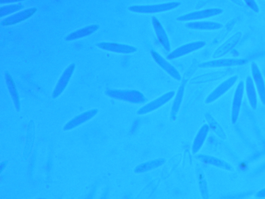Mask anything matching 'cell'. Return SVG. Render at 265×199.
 Returning a JSON list of instances; mask_svg holds the SVG:
<instances>
[{"mask_svg":"<svg viewBox=\"0 0 265 199\" xmlns=\"http://www.w3.org/2000/svg\"><path fill=\"white\" fill-rule=\"evenodd\" d=\"M154 27L155 28L156 34L158 37V39L160 42L162 44L163 46H165L167 51H170V45L168 37L165 32V30L163 29L161 23L159 20L155 17L153 19Z\"/></svg>","mask_w":265,"mask_h":199,"instance_id":"10","label":"cell"},{"mask_svg":"<svg viewBox=\"0 0 265 199\" xmlns=\"http://www.w3.org/2000/svg\"><path fill=\"white\" fill-rule=\"evenodd\" d=\"M247 62L245 59H219L206 62L201 66L206 68L231 67L243 65Z\"/></svg>","mask_w":265,"mask_h":199,"instance_id":"7","label":"cell"},{"mask_svg":"<svg viewBox=\"0 0 265 199\" xmlns=\"http://www.w3.org/2000/svg\"><path fill=\"white\" fill-rule=\"evenodd\" d=\"M252 79L259 97L263 104H265V82L258 65L255 62H252L251 65Z\"/></svg>","mask_w":265,"mask_h":199,"instance_id":"3","label":"cell"},{"mask_svg":"<svg viewBox=\"0 0 265 199\" xmlns=\"http://www.w3.org/2000/svg\"><path fill=\"white\" fill-rule=\"evenodd\" d=\"M208 120L212 130L215 132L221 138L225 139L226 137V134L220 126V124L210 116L208 117Z\"/></svg>","mask_w":265,"mask_h":199,"instance_id":"14","label":"cell"},{"mask_svg":"<svg viewBox=\"0 0 265 199\" xmlns=\"http://www.w3.org/2000/svg\"><path fill=\"white\" fill-rule=\"evenodd\" d=\"M206 163L229 171H234L233 167L227 162L220 159L206 156L203 158Z\"/></svg>","mask_w":265,"mask_h":199,"instance_id":"13","label":"cell"},{"mask_svg":"<svg viewBox=\"0 0 265 199\" xmlns=\"http://www.w3.org/2000/svg\"><path fill=\"white\" fill-rule=\"evenodd\" d=\"M245 89L251 106L252 108L256 109L258 106L257 91L252 78L248 77L246 79Z\"/></svg>","mask_w":265,"mask_h":199,"instance_id":"8","label":"cell"},{"mask_svg":"<svg viewBox=\"0 0 265 199\" xmlns=\"http://www.w3.org/2000/svg\"><path fill=\"white\" fill-rule=\"evenodd\" d=\"M153 55L155 60L157 62V63L163 69H165L168 72L171 76L177 80H179L181 78L178 72L160 55L156 52H153Z\"/></svg>","mask_w":265,"mask_h":199,"instance_id":"11","label":"cell"},{"mask_svg":"<svg viewBox=\"0 0 265 199\" xmlns=\"http://www.w3.org/2000/svg\"><path fill=\"white\" fill-rule=\"evenodd\" d=\"M238 79L237 76H234L222 83L208 96L206 100V102L209 103L217 100L218 99L231 89L237 81Z\"/></svg>","mask_w":265,"mask_h":199,"instance_id":"5","label":"cell"},{"mask_svg":"<svg viewBox=\"0 0 265 199\" xmlns=\"http://www.w3.org/2000/svg\"><path fill=\"white\" fill-rule=\"evenodd\" d=\"M245 89V83L243 81L240 82L235 90L232 103L231 119L233 124L237 121L241 111Z\"/></svg>","mask_w":265,"mask_h":199,"instance_id":"2","label":"cell"},{"mask_svg":"<svg viewBox=\"0 0 265 199\" xmlns=\"http://www.w3.org/2000/svg\"><path fill=\"white\" fill-rule=\"evenodd\" d=\"M242 35V32L235 33L216 50L213 55V57L219 58L229 53L241 41Z\"/></svg>","mask_w":265,"mask_h":199,"instance_id":"4","label":"cell"},{"mask_svg":"<svg viewBox=\"0 0 265 199\" xmlns=\"http://www.w3.org/2000/svg\"><path fill=\"white\" fill-rule=\"evenodd\" d=\"M187 25H188V27L199 30H218L223 27V24L221 23L210 21L194 22Z\"/></svg>","mask_w":265,"mask_h":199,"instance_id":"12","label":"cell"},{"mask_svg":"<svg viewBox=\"0 0 265 199\" xmlns=\"http://www.w3.org/2000/svg\"><path fill=\"white\" fill-rule=\"evenodd\" d=\"M223 10L219 8H208L191 12V13L180 16L179 20H192L201 19L216 16L222 14Z\"/></svg>","mask_w":265,"mask_h":199,"instance_id":"6","label":"cell"},{"mask_svg":"<svg viewBox=\"0 0 265 199\" xmlns=\"http://www.w3.org/2000/svg\"><path fill=\"white\" fill-rule=\"evenodd\" d=\"M205 45L204 42L199 41L183 45L177 49H176V51L171 54L169 57L170 58L179 57L203 47Z\"/></svg>","mask_w":265,"mask_h":199,"instance_id":"9","label":"cell"},{"mask_svg":"<svg viewBox=\"0 0 265 199\" xmlns=\"http://www.w3.org/2000/svg\"><path fill=\"white\" fill-rule=\"evenodd\" d=\"M244 1L251 9L258 13L260 8L256 0H244Z\"/></svg>","mask_w":265,"mask_h":199,"instance_id":"15","label":"cell"},{"mask_svg":"<svg viewBox=\"0 0 265 199\" xmlns=\"http://www.w3.org/2000/svg\"><path fill=\"white\" fill-rule=\"evenodd\" d=\"M180 5L179 2H169L154 5H135L129 7V10L140 13H157L170 10L177 7Z\"/></svg>","mask_w":265,"mask_h":199,"instance_id":"1","label":"cell"},{"mask_svg":"<svg viewBox=\"0 0 265 199\" xmlns=\"http://www.w3.org/2000/svg\"><path fill=\"white\" fill-rule=\"evenodd\" d=\"M232 2H233L236 4L239 5V6H243L244 3L242 1V0H231Z\"/></svg>","mask_w":265,"mask_h":199,"instance_id":"17","label":"cell"},{"mask_svg":"<svg viewBox=\"0 0 265 199\" xmlns=\"http://www.w3.org/2000/svg\"><path fill=\"white\" fill-rule=\"evenodd\" d=\"M255 196L257 198H265V188L258 192Z\"/></svg>","mask_w":265,"mask_h":199,"instance_id":"16","label":"cell"}]
</instances>
